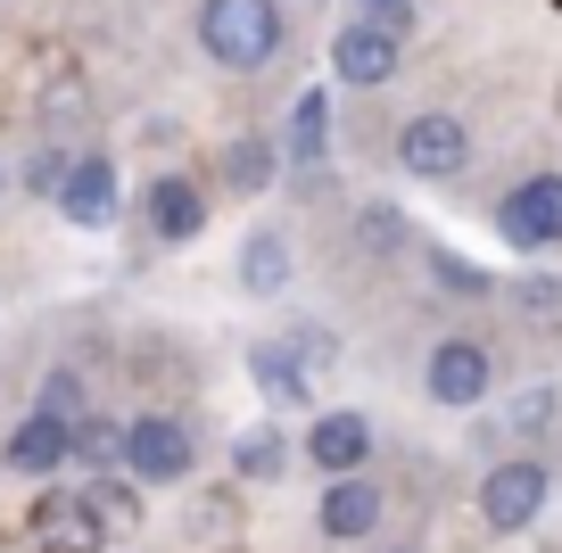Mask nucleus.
<instances>
[{"mask_svg":"<svg viewBox=\"0 0 562 553\" xmlns=\"http://www.w3.org/2000/svg\"><path fill=\"white\" fill-rule=\"evenodd\" d=\"M199 50L215 67H265L281 50V9L273 0H207L199 9Z\"/></svg>","mask_w":562,"mask_h":553,"instance_id":"1","label":"nucleus"},{"mask_svg":"<svg viewBox=\"0 0 562 553\" xmlns=\"http://www.w3.org/2000/svg\"><path fill=\"white\" fill-rule=\"evenodd\" d=\"M496 232H505L513 248H554L562 240V173H529L521 191H505Z\"/></svg>","mask_w":562,"mask_h":553,"instance_id":"2","label":"nucleus"},{"mask_svg":"<svg viewBox=\"0 0 562 553\" xmlns=\"http://www.w3.org/2000/svg\"><path fill=\"white\" fill-rule=\"evenodd\" d=\"M124 471H133V479H149V487H175L182 471H191V430H182V421H166V414L133 421V430H124Z\"/></svg>","mask_w":562,"mask_h":553,"instance_id":"3","label":"nucleus"},{"mask_svg":"<svg viewBox=\"0 0 562 553\" xmlns=\"http://www.w3.org/2000/svg\"><path fill=\"white\" fill-rule=\"evenodd\" d=\"M480 512H488V529H529L546 512V463H529V454L496 463L488 487H480Z\"/></svg>","mask_w":562,"mask_h":553,"instance_id":"4","label":"nucleus"},{"mask_svg":"<svg viewBox=\"0 0 562 553\" xmlns=\"http://www.w3.org/2000/svg\"><path fill=\"white\" fill-rule=\"evenodd\" d=\"M25 520H34V529H25L34 553H100V520H91L83 496H58V487H50Z\"/></svg>","mask_w":562,"mask_h":553,"instance_id":"5","label":"nucleus"},{"mask_svg":"<svg viewBox=\"0 0 562 553\" xmlns=\"http://www.w3.org/2000/svg\"><path fill=\"white\" fill-rule=\"evenodd\" d=\"M116 207H124L116 166H108V157H75L67 182H58V215H67V224H83V232H100V224H116Z\"/></svg>","mask_w":562,"mask_h":553,"instance_id":"6","label":"nucleus"},{"mask_svg":"<svg viewBox=\"0 0 562 553\" xmlns=\"http://www.w3.org/2000/svg\"><path fill=\"white\" fill-rule=\"evenodd\" d=\"M331 67H339V83H389L397 75V25L389 18H364V25H348V34L331 42Z\"/></svg>","mask_w":562,"mask_h":553,"instance_id":"7","label":"nucleus"},{"mask_svg":"<svg viewBox=\"0 0 562 553\" xmlns=\"http://www.w3.org/2000/svg\"><path fill=\"white\" fill-rule=\"evenodd\" d=\"M463 157H472V133H463L456 116H414L397 133V166L405 173H456Z\"/></svg>","mask_w":562,"mask_h":553,"instance_id":"8","label":"nucleus"},{"mask_svg":"<svg viewBox=\"0 0 562 553\" xmlns=\"http://www.w3.org/2000/svg\"><path fill=\"white\" fill-rule=\"evenodd\" d=\"M372 454V421L364 414H323L315 430H306V463H323L331 479H356Z\"/></svg>","mask_w":562,"mask_h":553,"instance_id":"9","label":"nucleus"},{"mask_svg":"<svg viewBox=\"0 0 562 553\" xmlns=\"http://www.w3.org/2000/svg\"><path fill=\"white\" fill-rule=\"evenodd\" d=\"M430 397H439V405H480V397H488V347L447 339L439 356H430Z\"/></svg>","mask_w":562,"mask_h":553,"instance_id":"10","label":"nucleus"},{"mask_svg":"<svg viewBox=\"0 0 562 553\" xmlns=\"http://www.w3.org/2000/svg\"><path fill=\"white\" fill-rule=\"evenodd\" d=\"M67 421H50V414H34V421H18V438H9V454L0 463L9 471H25V479H50L58 463H67Z\"/></svg>","mask_w":562,"mask_h":553,"instance_id":"11","label":"nucleus"},{"mask_svg":"<svg viewBox=\"0 0 562 553\" xmlns=\"http://www.w3.org/2000/svg\"><path fill=\"white\" fill-rule=\"evenodd\" d=\"M323 537H364L372 520H381V487L372 479H331V496H323Z\"/></svg>","mask_w":562,"mask_h":553,"instance_id":"12","label":"nucleus"},{"mask_svg":"<svg viewBox=\"0 0 562 553\" xmlns=\"http://www.w3.org/2000/svg\"><path fill=\"white\" fill-rule=\"evenodd\" d=\"M149 224H158V240H191V232L207 224V199H199L182 173H166L158 191H149Z\"/></svg>","mask_w":562,"mask_h":553,"instance_id":"13","label":"nucleus"},{"mask_svg":"<svg viewBox=\"0 0 562 553\" xmlns=\"http://www.w3.org/2000/svg\"><path fill=\"white\" fill-rule=\"evenodd\" d=\"M240 290H248V297H273V290H290V248H281L273 232H257V240L240 248Z\"/></svg>","mask_w":562,"mask_h":553,"instance_id":"14","label":"nucleus"},{"mask_svg":"<svg viewBox=\"0 0 562 553\" xmlns=\"http://www.w3.org/2000/svg\"><path fill=\"white\" fill-rule=\"evenodd\" d=\"M248 363H257V388H265L273 405H306V397H315V381L299 372V356H290V347H257Z\"/></svg>","mask_w":562,"mask_h":553,"instance_id":"15","label":"nucleus"},{"mask_svg":"<svg viewBox=\"0 0 562 553\" xmlns=\"http://www.w3.org/2000/svg\"><path fill=\"white\" fill-rule=\"evenodd\" d=\"M323 140H331V100H323V91H299V108H290V157H299V166H323Z\"/></svg>","mask_w":562,"mask_h":553,"instance_id":"16","label":"nucleus"},{"mask_svg":"<svg viewBox=\"0 0 562 553\" xmlns=\"http://www.w3.org/2000/svg\"><path fill=\"white\" fill-rule=\"evenodd\" d=\"M67 463L116 471V463H124V430H116V421H91V430H75V438H67Z\"/></svg>","mask_w":562,"mask_h":553,"instance_id":"17","label":"nucleus"},{"mask_svg":"<svg viewBox=\"0 0 562 553\" xmlns=\"http://www.w3.org/2000/svg\"><path fill=\"white\" fill-rule=\"evenodd\" d=\"M281 430H240V447H232V471H240V479H273L281 471Z\"/></svg>","mask_w":562,"mask_h":553,"instance_id":"18","label":"nucleus"},{"mask_svg":"<svg viewBox=\"0 0 562 553\" xmlns=\"http://www.w3.org/2000/svg\"><path fill=\"white\" fill-rule=\"evenodd\" d=\"M224 173H232V191H240V199H257L265 182H273V149H265V140H232Z\"/></svg>","mask_w":562,"mask_h":553,"instance_id":"19","label":"nucleus"},{"mask_svg":"<svg viewBox=\"0 0 562 553\" xmlns=\"http://www.w3.org/2000/svg\"><path fill=\"white\" fill-rule=\"evenodd\" d=\"M83 504H91V520H100V529H140V496H133L124 479H100Z\"/></svg>","mask_w":562,"mask_h":553,"instance_id":"20","label":"nucleus"},{"mask_svg":"<svg viewBox=\"0 0 562 553\" xmlns=\"http://www.w3.org/2000/svg\"><path fill=\"white\" fill-rule=\"evenodd\" d=\"M75 405H83V381H75V372H50L34 414H50V421H67V430H75Z\"/></svg>","mask_w":562,"mask_h":553,"instance_id":"21","label":"nucleus"},{"mask_svg":"<svg viewBox=\"0 0 562 553\" xmlns=\"http://www.w3.org/2000/svg\"><path fill=\"white\" fill-rule=\"evenodd\" d=\"M25 182H34V191H58V182H67V157H58V149H42V157H34V173H25Z\"/></svg>","mask_w":562,"mask_h":553,"instance_id":"22","label":"nucleus"},{"mask_svg":"<svg viewBox=\"0 0 562 553\" xmlns=\"http://www.w3.org/2000/svg\"><path fill=\"white\" fill-rule=\"evenodd\" d=\"M546 414H554V397H546V388H529V397H521V405H513V421H521V430H538V421H546Z\"/></svg>","mask_w":562,"mask_h":553,"instance_id":"23","label":"nucleus"},{"mask_svg":"<svg viewBox=\"0 0 562 553\" xmlns=\"http://www.w3.org/2000/svg\"><path fill=\"white\" fill-rule=\"evenodd\" d=\"M364 9H381V18H389V25H397V18H405V0H364Z\"/></svg>","mask_w":562,"mask_h":553,"instance_id":"24","label":"nucleus"}]
</instances>
